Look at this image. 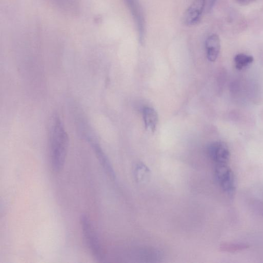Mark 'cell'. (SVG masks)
<instances>
[{
    "label": "cell",
    "instance_id": "1",
    "mask_svg": "<svg viewBox=\"0 0 263 263\" xmlns=\"http://www.w3.org/2000/svg\"><path fill=\"white\" fill-rule=\"evenodd\" d=\"M69 138L63 121L57 115L52 118L50 128V152L53 172L63 169L68 150Z\"/></svg>",
    "mask_w": 263,
    "mask_h": 263
},
{
    "label": "cell",
    "instance_id": "2",
    "mask_svg": "<svg viewBox=\"0 0 263 263\" xmlns=\"http://www.w3.org/2000/svg\"><path fill=\"white\" fill-rule=\"evenodd\" d=\"M81 224L84 240L89 252L96 260H103L104 254L99 239L93 224L87 215H82Z\"/></svg>",
    "mask_w": 263,
    "mask_h": 263
},
{
    "label": "cell",
    "instance_id": "3",
    "mask_svg": "<svg viewBox=\"0 0 263 263\" xmlns=\"http://www.w3.org/2000/svg\"><path fill=\"white\" fill-rule=\"evenodd\" d=\"M215 176L221 187L226 193L229 195L234 193L236 190L235 175L227 164L216 166Z\"/></svg>",
    "mask_w": 263,
    "mask_h": 263
},
{
    "label": "cell",
    "instance_id": "4",
    "mask_svg": "<svg viewBox=\"0 0 263 263\" xmlns=\"http://www.w3.org/2000/svg\"><path fill=\"white\" fill-rule=\"evenodd\" d=\"M130 10L138 30L139 40L142 44L144 43L146 24L142 7L138 0H124Z\"/></svg>",
    "mask_w": 263,
    "mask_h": 263
},
{
    "label": "cell",
    "instance_id": "5",
    "mask_svg": "<svg viewBox=\"0 0 263 263\" xmlns=\"http://www.w3.org/2000/svg\"><path fill=\"white\" fill-rule=\"evenodd\" d=\"M205 5L206 0H194L183 15V24L187 26L198 24L202 18Z\"/></svg>",
    "mask_w": 263,
    "mask_h": 263
},
{
    "label": "cell",
    "instance_id": "6",
    "mask_svg": "<svg viewBox=\"0 0 263 263\" xmlns=\"http://www.w3.org/2000/svg\"><path fill=\"white\" fill-rule=\"evenodd\" d=\"M208 153L211 160L216 165L227 164L230 158V152L227 145L223 142L217 141L211 144Z\"/></svg>",
    "mask_w": 263,
    "mask_h": 263
},
{
    "label": "cell",
    "instance_id": "7",
    "mask_svg": "<svg viewBox=\"0 0 263 263\" xmlns=\"http://www.w3.org/2000/svg\"><path fill=\"white\" fill-rule=\"evenodd\" d=\"M205 46L207 59L214 63L217 60L221 51V45L219 36L215 34L209 36L206 41Z\"/></svg>",
    "mask_w": 263,
    "mask_h": 263
},
{
    "label": "cell",
    "instance_id": "8",
    "mask_svg": "<svg viewBox=\"0 0 263 263\" xmlns=\"http://www.w3.org/2000/svg\"><path fill=\"white\" fill-rule=\"evenodd\" d=\"M143 112L146 129L152 133L155 132L159 121L158 113L150 106L145 107Z\"/></svg>",
    "mask_w": 263,
    "mask_h": 263
},
{
    "label": "cell",
    "instance_id": "9",
    "mask_svg": "<svg viewBox=\"0 0 263 263\" xmlns=\"http://www.w3.org/2000/svg\"><path fill=\"white\" fill-rule=\"evenodd\" d=\"M88 141L90 144L92 149L94 151L96 156L106 171L112 175V170L109 161H108L105 154L103 151L101 147L96 141L91 139L89 137L87 138Z\"/></svg>",
    "mask_w": 263,
    "mask_h": 263
},
{
    "label": "cell",
    "instance_id": "10",
    "mask_svg": "<svg viewBox=\"0 0 263 263\" xmlns=\"http://www.w3.org/2000/svg\"><path fill=\"white\" fill-rule=\"evenodd\" d=\"M254 57L245 54H238L234 57V63L236 68L238 70H242L249 67L253 63Z\"/></svg>",
    "mask_w": 263,
    "mask_h": 263
},
{
    "label": "cell",
    "instance_id": "11",
    "mask_svg": "<svg viewBox=\"0 0 263 263\" xmlns=\"http://www.w3.org/2000/svg\"><path fill=\"white\" fill-rule=\"evenodd\" d=\"M248 247L249 246L245 244L228 243L222 245L221 247V251L224 252L234 253L244 251L248 248Z\"/></svg>",
    "mask_w": 263,
    "mask_h": 263
},
{
    "label": "cell",
    "instance_id": "12",
    "mask_svg": "<svg viewBox=\"0 0 263 263\" xmlns=\"http://www.w3.org/2000/svg\"><path fill=\"white\" fill-rule=\"evenodd\" d=\"M255 0H235V1L239 4L244 6L249 5L253 3Z\"/></svg>",
    "mask_w": 263,
    "mask_h": 263
}]
</instances>
